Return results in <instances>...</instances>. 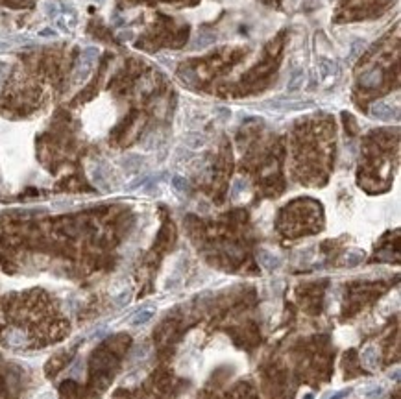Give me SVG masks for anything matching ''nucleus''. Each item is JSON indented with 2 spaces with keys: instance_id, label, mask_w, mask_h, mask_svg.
<instances>
[{
  "instance_id": "6",
  "label": "nucleus",
  "mask_w": 401,
  "mask_h": 399,
  "mask_svg": "<svg viewBox=\"0 0 401 399\" xmlns=\"http://www.w3.org/2000/svg\"><path fill=\"white\" fill-rule=\"evenodd\" d=\"M306 82V71L303 69H294L288 76V91H298Z\"/></svg>"
},
{
  "instance_id": "9",
  "label": "nucleus",
  "mask_w": 401,
  "mask_h": 399,
  "mask_svg": "<svg viewBox=\"0 0 401 399\" xmlns=\"http://www.w3.org/2000/svg\"><path fill=\"white\" fill-rule=\"evenodd\" d=\"M187 146H191V148H200V146H204L205 144V137H202L200 133H191V135H187L185 137Z\"/></svg>"
},
{
  "instance_id": "12",
  "label": "nucleus",
  "mask_w": 401,
  "mask_h": 399,
  "mask_svg": "<svg viewBox=\"0 0 401 399\" xmlns=\"http://www.w3.org/2000/svg\"><path fill=\"white\" fill-rule=\"evenodd\" d=\"M8 342H12V344H24L26 342V334L21 333V331H12V333L8 334Z\"/></svg>"
},
{
  "instance_id": "2",
  "label": "nucleus",
  "mask_w": 401,
  "mask_h": 399,
  "mask_svg": "<svg viewBox=\"0 0 401 399\" xmlns=\"http://www.w3.org/2000/svg\"><path fill=\"white\" fill-rule=\"evenodd\" d=\"M257 261L259 264L263 266V269L266 270H275L282 266V259L277 255H274V253H270V251L266 250H261L257 253Z\"/></svg>"
},
{
  "instance_id": "10",
  "label": "nucleus",
  "mask_w": 401,
  "mask_h": 399,
  "mask_svg": "<svg viewBox=\"0 0 401 399\" xmlns=\"http://www.w3.org/2000/svg\"><path fill=\"white\" fill-rule=\"evenodd\" d=\"M172 185H174V189H176V191H180V192L189 191V181H187L183 176H174Z\"/></svg>"
},
{
  "instance_id": "3",
  "label": "nucleus",
  "mask_w": 401,
  "mask_h": 399,
  "mask_svg": "<svg viewBox=\"0 0 401 399\" xmlns=\"http://www.w3.org/2000/svg\"><path fill=\"white\" fill-rule=\"evenodd\" d=\"M156 316V309L154 307H144V309H139L132 318V326L139 328V326H144V323H148L152 318Z\"/></svg>"
},
{
  "instance_id": "8",
  "label": "nucleus",
  "mask_w": 401,
  "mask_h": 399,
  "mask_svg": "<svg viewBox=\"0 0 401 399\" xmlns=\"http://www.w3.org/2000/svg\"><path fill=\"white\" fill-rule=\"evenodd\" d=\"M318 67H320V72H322L323 78L331 76V74H333V72H335V69H336L335 63H333V61H330V60H325V58H322V60L318 61Z\"/></svg>"
},
{
  "instance_id": "1",
  "label": "nucleus",
  "mask_w": 401,
  "mask_h": 399,
  "mask_svg": "<svg viewBox=\"0 0 401 399\" xmlns=\"http://www.w3.org/2000/svg\"><path fill=\"white\" fill-rule=\"evenodd\" d=\"M96 56H98V48L87 47L80 56V63L76 67V74H74V82H84L85 78L89 76L91 69L95 65Z\"/></svg>"
},
{
  "instance_id": "17",
  "label": "nucleus",
  "mask_w": 401,
  "mask_h": 399,
  "mask_svg": "<svg viewBox=\"0 0 401 399\" xmlns=\"http://www.w3.org/2000/svg\"><path fill=\"white\" fill-rule=\"evenodd\" d=\"M4 67H6L4 63H0V74H2V71H4Z\"/></svg>"
},
{
  "instance_id": "14",
  "label": "nucleus",
  "mask_w": 401,
  "mask_h": 399,
  "mask_svg": "<svg viewBox=\"0 0 401 399\" xmlns=\"http://www.w3.org/2000/svg\"><path fill=\"white\" fill-rule=\"evenodd\" d=\"M128 296H130V292H124L122 296H119V299H117V305H124V304H128Z\"/></svg>"
},
{
  "instance_id": "11",
  "label": "nucleus",
  "mask_w": 401,
  "mask_h": 399,
  "mask_svg": "<svg viewBox=\"0 0 401 399\" xmlns=\"http://www.w3.org/2000/svg\"><path fill=\"white\" fill-rule=\"evenodd\" d=\"M378 80H379V74H378V71H371V72H366L365 76L360 78V84H363V85L378 84Z\"/></svg>"
},
{
  "instance_id": "16",
  "label": "nucleus",
  "mask_w": 401,
  "mask_h": 399,
  "mask_svg": "<svg viewBox=\"0 0 401 399\" xmlns=\"http://www.w3.org/2000/svg\"><path fill=\"white\" fill-rule=\"evenodd\" d=\"M8 48H10V45H8V43L0 41V52H2V50H8Z\"/></svg>"
},
{
  "instance_id": "7",
  "label": "nucleus",
  "mask_w": 401,
  "mask_h": 399,
  "mask_svg": "<svg viewBox=\"0 0 401 399\" xmlns=\"http://www.w3.org/2000/svg\"><path fill=\"white\" fill-rule=\"evenodd\" d=\"M363 259H365V251L363 250H352V251H347L346 253V257H344V261H346V264L347 266H359L360 262H363Z\"/></svg>"
},
{
  "instance_id": "5",
  "label": "nucleus",
  "mask_w": 401,
  "mask_h": 399,
  "mask_svg": "<svg viewBox=\"0 0 401 399\" xmlns=\"http://www.w3.org/2000/svg\"><path fill=\"white\" fill-rule=\"evenodd\" d=\"M371 117H376L379 120H390L392 119V108H390L389 104H385V102H378V104H374L370 108Z\"/></svg>"
},
{
  "instance_id": "13",
  "label": "nucleus",
  "mask_w": 401,
  "mask_h": 399,
  "mask_svg": "<svg viewBox=\"0 0 401 399\" xmlns=\"http://www.w3.org/2000/svg\"><path fill=\"white\" fill-rule=\"evenodd\" d=\"M363 48H365V43H363V41H357V43H354V45H352V52H350V54H352V60H355V58H359V54L363 52Z\"/></svg>"
},
{
  "instance_id": "4",
  "label": "nucleus",
  "mask_w": 401,
  "mask_h": 399,
  "mask_svg": "<svg viewBox=\"0 0 401 399\" xmlns=\"http://www.w3.org/2000/svg\"><path fill=\"white\" fill-rule=\"evenodd\" d=\"M360 363H363V366H366V368H378V363H379V357H378V350L374 347V345H368L365 352H363V355H360Z\"/></svg>"
},
{
  "instance_id": "15",
  "label": "nucleus",
  "mask_w": 401,
  "mask_h": 399,
  "mask_svg": "<svg viewBox=\"0 0 401 399\" xmlns=\"http://www.w3.org/2000/svg\"><path fill=\"white\" fill-rule=\"evenodd\" d=\"M350 392H352V390L347 388V390H342V392L335 394V396H333V398H331V399H342V398H346V396H350Z\"/></svg>"
}]
</instances>
